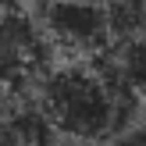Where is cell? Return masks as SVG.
Wrapping results in <instances>:
<instances>
[{"label":"cell","mask_w":146,"mask_h":146,"mask_svg":"<svg viewBox=\"0 0 146 146\" xmlns=\"http://www.w3.org/2000/svg\"><path fill=\"white\" fill-rule=\"evenodd\" d=\"M114 146H146V128H128V132H121Z\"/></svg>","instance_id":"cell-6"},{"label":"cell","mask_w":146,"mask_h":146,"mask_svg":"<svg viewBox=\"0 0 146 146\" xmlns=\"http://www.w3.org/2000/svg\"><path fill=\"white\" fill-rule=\"evenodd\" d=\"M54 125L39 107H25L14 93H0V146H50Z\"/></svg>","instance_id":"cell-4"},{"label":"cell","mask_w":146,"mask_h":146,"mask_svg":"<svg viewBox=\"0 0 146 146\" xmlns=\"http://www.w3.org/2000/svg\"><path fill=\"white\" fill-rule=\"evenodd\" d=\"M50 61V39L18 4L0 0V93H18Z\"/></svg>","instance_id":"cell-2"},{"label":"cell","mask_w":146,"mask_h":146,"mask_svg":"<svg viewBox=\"0 0 146 146\" xmlns=\"http://www.w3.org/2000/svg\"><path fill=\"white\" fill-rule=\"evenodd\" d=\"M39 29L50 43L78 57L104 54L114 43L104 0H46L39 11Z\"/></svg>","instance_id":"cell-3"},{"label":"cell","mask_w":146,"mask_h":146,"mask_svg":"<svg viewBox=\"0 0 146 146\" xmlns=\"http://www.w3.org/2000/svg\"><path fill=\"white\" fill-rule=\"evenodd\" d=\"M36 107L57 132L96 143L125 125V118L135 111V93L114 71L107 54H93L43 71Z\"/></svg>","instance_id":"cell-1"},{"label":"cell","mask_w":146,"mask_h":146,"mask_svg":"<svg viewBox=\"0 0 146 146\" xmlns=\"http://www.w3.org/2000/svg\"><path fill=\"white\" fill-rule=\"evenodd\" d=\"M104 54L111 57L114 71L125 78V86L135 93V96L146 93V36L143 32L128 36V39H114Z\"/></svg>","instance_id":"cell-5"}]
</instances>
